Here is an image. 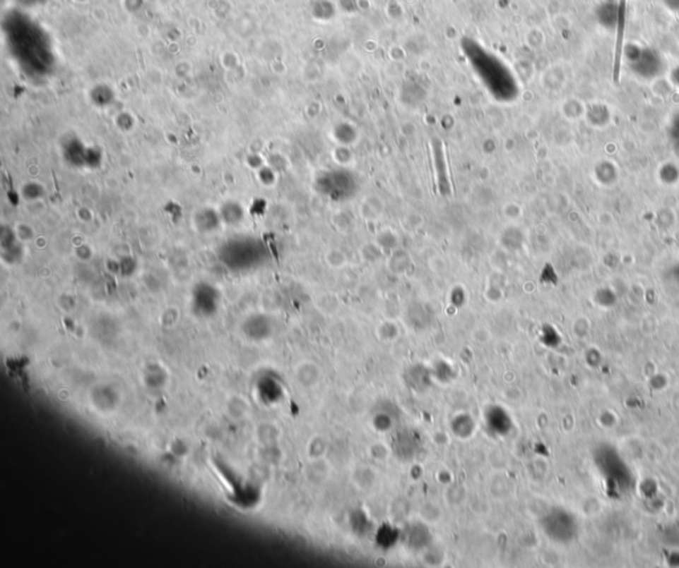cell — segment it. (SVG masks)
Instances as JSON below:
<instances>
[{"label": "cell", "mask_w": 679, "mask_h": 568, "mask_svg": "<svg viewBox=\"0 0 679 568\" xmlns=\"http://www.w3.org/2000/svg\"><path fill=\"white\" fill-rule=\"evenodd\" d=\"M384 212V204L377 196H369L361 204V214L365 220L374 222Z\"/></svg>", "instance_id": "3957f363"}, {"label": "cell", "mask_w": 679, "mask_h": 568, "mask_svg": "<svg viewBox=\"0 0 679 568\" xmlns=\"http://www.w3.org/2000/svg\"><path fill=\"white\" fill-rule=\"evenodd\" d=\"M626 60L630 69L636 75L651 78L661 72L663 61L658 51L650 47H642L638 44L630 43L624 47Z\"/></svg>", "instance_id": "6da1fadb"}, {"label": "cell", "mask_w": 679, "mask_h": 568, "mask_svg": "<svg viewBox=\"0 0 679 568\" xmlns=\"http://www.w3.org/2000/svg\"><path fill=\"white\" fill-rule=\"evenodd\" d=\"M662 3L668 11L679 13V0H662Z\"/></svg>", "instance_id": "8992f818"}, {"label": "cell", "mask_w": 679, "mask_h": 568, "mask_svg": "<svg viewBox=\"0 0 679 568\" xmlns=\"http://www.w3.org/2000/svg\"><path fill=\"white\" fill-rule=\"evenodd\" d=\"M502 212L508 220H515L521 214V207L515 203H507L506 205H503Z\"/></svg>", "instance_id": "5b68a950"}, {"label": "cell", "mask_w": 679, "mask_h": 568, "mask_svg": "<svg viewBox=\"0 0 679 568\" xmlns=\"http://www.w3.org/2000/svg\"><path fill=\"white\" fill-rule=\"evenodd\" d=\"M594 18L600 27H603L606 31L615 32L620 25V11L617 1L605 0L601 4H598L594 11Z\"/></svg>", "instance_id": "7a4b0ae2"}, {"label": "cell", "mask_w": 679, "mask_h": 568, "mask_svg": "<svg viewBox=\"0 0 679 568\" xmlns=\"http://www.w3.org/2000/svg\"><path fill=\"white\" fill-rule=\"evenodd\" d=\"M673 80L679 85V66L678 68H675L674 72H673Z\"/></svg>", "instance_id": "52a82bcc"}, {"label": "cell", "mask_w": 679, "mask_h": 568, "mask_svg": "<svg viewBox=\"0 0 679 568\" xmlns=\"http://www.w3.org/2000/svg\"><path fill=\"white\" fill-rule=\"evenodd\" d=\"M325 260L331 268L340 269L346 265V255L341 249H329Z\"/></svg>", "instance_id": "277c9868"}]
</instances>
